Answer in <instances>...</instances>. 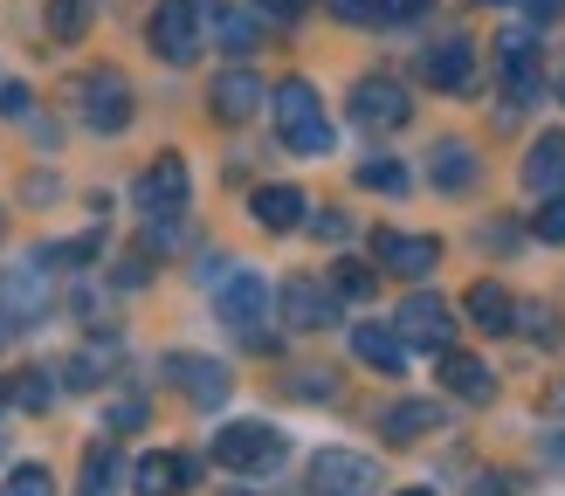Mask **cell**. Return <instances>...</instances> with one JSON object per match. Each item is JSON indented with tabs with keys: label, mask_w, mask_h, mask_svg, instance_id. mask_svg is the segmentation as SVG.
<instances>
[{
	"label": "cell",
	"mask_w": 565,
	"mask_h": 496,
	"mask_svg": "<svg viewBox=\"0 0 565 496\" xmlns=\"http://www.w3.org/2000/svg\"><path fill=\"white\" fill-rule=\"evenodd\" d=\"M428 83L435 90H448V97H462L469 90V76H476V48H469V35H441L435 48H428Z\"/></svg>",
	"instance_id": "cell-16"
},
{
	"label": "cell",
	"mask_w": 565,
	"mask_h": 496,
	"mask_svg": "<svg viewBox=\"0 0 565 496\" xmlns=\"http://www.w3.org/2000/svg\"><path fill=\"white\" fill-rule=\"evenodd\" d=\"M414 118V97L393 76H359L352 83V125L359 131H401Z\"/></svg>",
	"instance_id": "cell-7"
},
{
	"label": "cell",
	"mask_w": 565,
	"mask_h": 496,
	"mask_svg": "<svg viewBox=\"0 0 565 496\" xmlns=\"http://www.w3.org/2000/svg\"><path fill=\"white\" fill-rule=\"evenodd\" d=\"M290 393H310V400H331V393H338V379H331V373H297V379H290Z\"/></svg>",
	"instance_id": "cell-36"
},
{
	"label": "cell",
	"mask_w": 565,
	"mask_h": 496,
	"mask_svg": "<svg viewBox=\"0 0 565 496\" xmlns=\"http://www.w3.org/2000/svg\"><path fill=\"white\" fill-rule=\"evenodd\" d=\"M118 476H125V468H118V449H110V441H97V449L83 455V489H76V496H118Z\"/></svg>",
	"instance_id": "cell-26"
},
{
	"label": "cell",
	"mask_w": 565,
	"mask_h": 496,
	"mask_svg": "<svg viewBox=\"0 0 565 496\" xmlns=\"http://www.w3.org/2000/svg\"><path fill=\"white\" fill-rule=\"evenodd\" d=\"M545 413H558V421H565V379H558L552 393H545Z\"/></svg>",
	"instance_id": "cell-42"
},
{
	"label": "cell",
	"mask_w": 565,
	"mask_h": 496,
	"mask_svg": "<svg viewBox=\"0 0 565 496\" xmlns=\"http://www.w3.org/2000/svg\"><path fill=\"white\" fill-rule=\"evenodd\" d=\"M497 55H503V83H511V97H518V104H531V97H539V35L511 28Z\"/></svg>",
	"instance_id": "cell-19"
},
{
	"label": "cell",
	"mask_w": 565,
	"mask_h": 496,
	"mask_svg": "<svg viewBox=\"0 0 565 496\" xmlns=\"http://www.w3.org/2000/svg\"><path fill=\"white\" fill-rule=\"evenodd\" d=\"M428 180H435L441 193H469V186H476V152L462 145V138H441V145L428 152Z\"/></svg>",
	"instance_id": "cell-22"
},
{
	"label": "cell",
	"mask_w": 565,
	"mask_h": 496,
	"mask_svg": "<svg viewBox=\"0 0 565 496\" xmlns=\"http://www.w3.org/2000/svg\"><path fill=\"white\" fill-rule=\"evenodd\" d=\"M193 201V180H186V159L180 152H159L146 165V180H138V214L146 220H180Z\"/></svg>",
	"instance_id": "cell-5"
},
{
	"label": "cell",
	"mask_w": 565,
	"mask_h": 496,
	"mask_svg": "<svg viewBox=\"0 0 565 496\" xmlns=\"http://www.w3.org/2000/svg\"><path fill=\"white\" fill-rule=\"evenodd\" d=\"M462 303H469V324H476V331H490V338H503V331L518 324V296L503 290V283H469Z\"/></svg>",
	"instance_id": "cell-21"
},
{
	"label": "cell",
	"mask_w": 565,
	"mask_h": 496,
	"mask_svg": "<svg viewBox=\"0 0 565 496\" xmlns=\"http://www.w3.org/2000/svg\"><path fill=\"white\" fill-rule=\"evenodd\" d=\"M0 400H8V393H0Z\"/></svg>",
	"instance_id": "cell-48"
},
{
	"label": "cell",
	"mask_w": 565,
	"mask_h": 496,
	"mask_svg": "<svg viewBox=\"0 0 565 496\" xmlns=\"http://www.w3.org/2000/svg\"><path fill=\"white\" fill-rule=\"evenodd\" d=\"M558 97H565V83H558Z\"/></svg>",
	"instance_id": "cell-47"
},
{
	"label": "cell",
	"mask_w": 565,
	"mask_h": 496,
	"mask_svg": "<svg viewBox=\"0 0 565 496\" xmlns=\"http://www.w3.org/2000/svg\"><path fill=\"white\" fill-rule=\"evenodd\" d=\"M545 455H552V468H565V434H552V441H545Z\"/></svg>",
	"instance_id": "cell-43"
},
{
	"label": "cell",
	"mask_w": 565,
	"mask_h": 496,
	"mask_svg": "<svg viewBox=\"0 0 565 496\" xmlns=\"http://www.w3.org/2000/svg\"><path fill=\"white\" fill-rule=\"evenodd\" d=\"M0 496H55V476H49V468H42V462H21V468H14V476H8V483H0Z\"/></svg>",
	"instance_id": "cell-28"
},
{
	"label": "cell",
	"mask_w": 565,
	"mask_h": 496,
	"mask_svg": "<svg viewBox=\"0 0 565 496\" xmlns=\"http://www.w3.org/2000/svg\"><path fill=\"white\" fill-rule=\"evenodd\" d=\"M0 235H8V220H0Z\"/></svg>",
	"instance_id": "cell-46"
},
{
	"label": "cell",
	"mask_w": 565,
	"mask_h": 496,
	"mask_svg": "<svg viewBox=\"0 0 565 496\" xmlns=\"http://www.w3.org/2000/svg\"><path fill=\"white\" fill-rule=\"evenodd\" d=\"M441 386H448L456 400L483 407V400L497 393V373L483 366V358H469V352H456V345H448V352H441Z\"/></svg>",
	"instance_id": "cell-18"
},
{
	"label": "cell",
	"mask_w": 565,
	"mask_h": 496,
	"mask_svg": "<svg viewBox=\"0 0 565 496\" xmlns=\"http://www.w3.org/2000/svg\"><path fill=\"white\" fill-rule=\"evenodd\" d=\"M483 8H503V0H483Z\"/></svg>",
	"instance_id": "cell-45"
},
{
	"label": "cell",
	"mask_w": 565,
	"mask_h": 496,
	"mask_svg": "<svg viewBox=\"0 0 565 496\" xmlns=\"http://www.w3.org/2000/svg\"><path fill=\"white\" fill-rule=\"evenodd\" d=\"M214 311H221V324L235 331V338H263V324H269V283L256 269H228L214 283Z\"/></svg>",
	"instance_id": "cell-3"
},
{
	"label": "cell",
	"mask_w": 565,
	"mask_h": 496,
	"mask_svg": "<svg viewBox=\"0 0 565 496\" xmlns=\"http://www.w3.org/2000/svg\"><path fill=\"white\" fill-rule=\"evenodd\" d=\"M166 379H173L193 407H221V400H228V386H235L228 366H214V358H193V352H173V358H166Z\"/></svg>",
	"instance_id": "cell-13"
},
{
	"label": "cell",
	"mask_w": 565,
	"mask_h": 496,
	"mask_svg": "<svg viewBox=\"0 0 565 496\" xmlns=\"http://www.w3.org/2000/svg\"><path fill=\"white\" fill-rule=\"evenodd\" d=\"M359 186H373V193H401L407 173H401L393 159H365V165H359Z\"/></svg>",
	"instance_id": "cell-31"
},
{
	"label": "cell",
	"mask_w": 565,
	"mask_h": 496,
	"mask_svg": "<svg viewBox=\"0 0 565 496\" xmlns=\"http://www.w3.org/2000/svg\"><path fill=\"white\" fill-rule=\"evenodd\" d=\"M373 256H380V269L386 276H428L435 262H441V241L435 235H401V228H373Z\"/></svg>",
	"instance_id": "cell-10"
},
{
	"label": "cell",
	"mask_w": 565,
	"mask_h": 496,
	"mask_svg": "<svg viewBox=\"0 0 565 496\" xmlns=\"http://www.w3.org/2000/svg\"><path fill=\"white\" fill-rule=\"evenodd\" d=\"M490 496H497V489H490Z\"/></svg>",
	"instance_id": "cell-49"
},
{
	"label": "cell",
	"mask_w": 565,
	"mask_h": 496,
	"mask_svg": "<svg viewBox=\"0 0 565 496\" xmlns=\"http://www.w3.org/2000/svg\"><path fill=\"white\" fill-rule=\"evenodd\" d=\"M207 35L228 48V55H248L263 42V14H242V8H228V0H221V8L207 14Z\"/></svg>",
	"instance_id": "cell-25"
},
{
	"label": "cell",
	"mask_w": 565,
	"mask_h": 496,
	"mask_svg": "<svg viewBox=\"0 0 565 496\" xmlns=\"http://www.w3.org/2000/svg\"><path fill=\"white\" fill-rule=\"evenodd\" d=\"M248 214H256L269 235H290V228H303V220H310V193L303 186H256Z\"/></svg>",
	"instance_id": "cell-17"
},
{
	"label": "cell",
	"mask_w": 565,
	"mask_h": 496,
	"mask_svg": "<svg viewBox=\"0 0 565 496\" xmlns=\"http://www.w3.org/2000/svg\"><path fill=\"white\" fill-rule=\"evenodd\" d=\"M269 110H276V131H282V145H290V152H303V159H324V152H331L324 104H318V90H310L303 76L276 83V90H269Z\"/></svg>",
	"instance_id": "cell-1"
},
{
	"label": "cell",
	"mask_w": 565,
	"mask_h": 496,
	"mask_svg": "<svg viewBox=\"0 0 565 496\" xmlns=\"http://www.w3.org/2000/svg\"><path fill=\"white\" fill-rule=\"evenodd\" d=\"M352 358L373 373H407V338L386 324H352Z\"/></svg>",
	"instance_id": "cell-20"
},
{
	"label": "cell",
	"mask_w": 565,
	"mask_h": 496,
	"mask_svg": "<svg viewBox=\"0 0 565 496\" xmlns=\"http://www.w3.org/2000/svg\"><path fill=\"white\" fill-rule=\"evenodd\" d=\"M518 311H524V317H518L511 331H531V338H539V345H558V317L545 311V303H518Z\"/></svg>",
	"instance_id": "cell-32"
},
{
	"label": "cell",
	"mask_w": 565,
	"mask_h": 496,
	"mask_svg": "<svg viewBox=\"0 0 565 496\" xmlns=\"http://www.w3.org/2000/svg\"><path fill=\"white\" fill-rule=\"evenodd\" d=\"M263 90H269V83L256 76V69H228V76H214V118L221 125H248V118H256V110H263Z\"/></svg>",
	"instance_id": "cell-15"
},
{
	"label": "cell",
	"mask_w": 565,
	"mask_h": 496,
	"mask_svg": "<svg viewBox=\"0 0 565 496\" xmlns=\"http://www.w3.org/2000/svg\"><path fill=\"white\" fill-rule=\"evenodd\" d=\"M531 235H539V241H565V193H545V201H539Z\"/></svg>",
	"instance_id": "cell-30"
},
{
	"label": "cell",
	"mask_w": 565,
	"mask_h": 496,
	"mask_svg": "<svg viewBox=\"0 0 565 496\" xmlns=\"http://www.w3.org/2000/svg\"><path fill=\"white\" fill-rule=\"evenodd\" d=\"M193 476H201V462H193V455L152 449V455H138L131 489H138V496H186V489H193Z\"/></svg>",
	"instance_id": "cell-12"
},
{
	"label": "cell",
	"mask_w": 565,
	"mask_h": 496,
	"mask_svg": "<svg viewBox=\"0 0 565 496\" xmlns=\"http://www.w3.org/2000/svg\"><path fill=\"white\" fill-rule=\"evenodd\" d=\"M524 14H531V21H558L565 0H524Z\"/></svg>",
	"instance_id": "cell-41"
},
{
	"label": "cell",
	"mask_w": 565,
	"mask_h": 496,
	"mask_svg": "<svg viewBox=\"0 0 565 496\" xmlns=\"http://www.w3.org/2000/svg\"><path fill=\"white\" fill-rule=\"evenodd\" d=\"M331 14H345V21H380V0H331Z\"/></svg>",
	"instance_id": "cell-38"
},
{
	"label": "cell",
	"mask_w": 565,
	"mask_h": 496,
	"mask_svg": "<svg viewBox=\"0 0 565 496\" xmlns=\"http://www.w3.org/2000/svg\"><path fill=\"white\" fill-rule=\"evenodd\" d=\"M435 0H380V21H414V14H428Z\"/></svg>",
	"instance_id": "cell-37"
},
{
	"label": "cell",
	"mask_w": 565,
	"mask_h": 496,
	"mask_svg": "<svg viewBox=\"0 0 565 496\" xmlns=\"http://www.w3.org/2000/svg\"><path fill=\"white\" fill-rule=\"evenodd\" d=\"M380 489V462L359 449H318L310 455V496H373Z\"/></svg>",
	"instance_id": "cell-4"
},
{
	"label": "cell",
	"mask_w": 565,
	"mask_h": 496,
	"mask_svg": "<svg viewBox=\"0 0 565 496\" xmlns=\"http://www.w3.org/2000/svg\"><path fill=\"white\" fill-rule=\"evenodd\" d=\"M0 110H8V118H35V97H28V83H0Z\"/></svg>",
	"instance_id": "cell-34"
},
{
	"label": "cell",
	"mask_w": 565,
	"mask_h": 496,
	"mask_svg": "<svg viewBox=\"0 0 565 496\" xmlns=\"http://www.w3.org/2000/svg\"><path fill=\"white\" fill-rule=\"evenodd\" d=\"M256 8H263V21H297L310 0H256Z\"/></svg>",
	"instance_id": "cell-39"
},
{
	"label": "cell",
	"mask_w": 565,
	"mask_h": 496,
	"mask_svg": "<svg viewBox=\"0 0 565 496\" xmlns=\"http://www.w3.org/2000/svg\"><path fill=\"white\" fill-rule=\"evenodd\" d=\"M110 379V345H90L70 358V386H104Z\"/></svg>",
	"instance_id": "cell-29"
},
{
	"label": "cell",
	"mask_w": 565,
	"mask_h": 496,
	"mask_svg": "<svg viewBox=\"0 0 565 496\" xmlns=\"http://www.w3.org/2000/svg\"><path fill=\"white\" fill-rule=\"evenodd\" d=\"M0 317H8V324H35V317H49V269H42V262L0 276Z\"/></svg>",
	"instance_id": "cell-14"
},
{
	"label": "cell",
	"mask_w": 565,
	"mask_h": 496,
	"mask_svg": "<svg viewBox=\"0 0 565 496\" xmlns=\"http://www.w3.org/2000/svg\"><path fill=\"white\" fill-rule=\"evenodd\" d=\"M90 28V0H49V42H76Z\"/></svg>",
	"instance_id": "cell-27"
},
{
	"label": "cell",
	"mask_w": 565,
	"mask_h": 496,
	"mask_svg": "<svg viewBox=\"0 0 565 496\" xmlns=\"http://www.w3.org/2000/svg\"><path fill=\"white\" fill-rule=\"evenodd\" d=\"M524 186H531V193H558V186H565V138H558V131H545L539 145L524 152Z\"/></svg>",
	"instance_id": "cell-24"
},
{
	"label": "cell",
	"mask_w": 565,
	"mask_h": 496,
	"mask_svg": "<svg viewBox=\"0 0 565 496\" xmlns=\"http://www.w3.org/2000/svg\"><path fill=\"white\" fill-rule=\"evenodd\" d=\"M14 400H21V407H49V379H21Z\"/></svg>",
	"instance_id": "cell-40"
},
{
	"label": "cell",
	"mask_w": 565,
	"mask_h": 496,
	"mask_svg": "<svg viewBox=\"0 0 565 496\" xmlns=\"http://www.w3.org/2000/svg\"><path fill=\"white\" fill-rule=\"evenodd\" d=\"M201 42H207V21H201L193 0H159L152 8V48L166 55V63H193Z\"/></svg>",
	"instance_id": "cell-8"
},
{
	"label": "cell",
	"mask_w": 565,
	"mask_h": 496,
	"mask_svg": "<svg viewBox=\"0 0 565 496\" xmlns=\"http://www.w3.org/2000/svg\"><path fill=\"white\" fill-rule=\"evenodd\" d=\"M331 290H338V296H359V303H365V296H373V269H365V262H338Z\"/></svg>",
	"instance_id": "cell-33"
},
{
	"label": "cell",
	"mask_w": 565,
	"mask_h": 496,
	"mask_svg": "<svg viewBox=\"0 0 565 496\" xmlns=\"http://www.w3.org/2000/svg\"><path fill=\"white\" fill-rule=\"evenodd\" d=\"M401 496H435V489H401Z\"/></svg>",
	"instance_id": "cell-44"
},
{
	"label": "cell",
	"mask_w": 565,
	"mask_h": 496,
	"mask_svg": "<svg viewBox=\"0 0 565 496\" xmlns=\"http://www.w3.org/2000/svg\"><path fill=\"white\" fill-rule=\"evenodd\" d=\"M76 110H83L90 131H125L131 125V83L118 69H90L76 83Z\"/></svg>",
	"instance_id": "cell-6"
},
{
	"label": "cell",
	"mask_w": 565,
	"mask_h": 496,
	"mask_svg": "<svg viewBox=\"0 0 565 496\" xmlns=\"http://www.w3.org/2000/svg\"><path fill=\"white\" fill-rule=\"evenodd\" d=\"M393 331H401L407 345H420V352H448V345H456V311H448L441 296H407Z\"/></svg>",
	"instance_id": "cell-11"
},
{
	"label": "cell",
	"mask_w": 565,
	"mask_h": 496,
	"mask_svg": "<svg viewBox=\"0 0 565 496\" xmlns=\"http://www.w3.org/2000/svg\"><path fill=\"white\" fill-rule=\"evenodd\" d=\"M276 303H282V324L290 331H331L338 324V290L318 283V276H290L276 290Z\"/></svg>",
	"instance_id": "cell-9"
},
{
	"label": "cell",
	"mask_w": 565,
	"mask_h": 496,
	"mask_svg": "<svg viewBox=\"0 0 565 496\" xmlns=\"http://www.w3.org/2000/svg\"><path fill=\"white\" fill-rule=\"evenodd\" d=\"M435 428H441V407L435 400H393L380 413V434L386 441H420V434H435Z\"/></svg>",
	"instance_id": "cell-23"
},
{
	"label": "cell",
	"mask_w": 565,
	"mask_h": 496,
	"mask_svg": "<svg viewBox=\"0 0 565 496\" xmlns=\"http://www.w3.org/2000/svg\"><path fill=\"white\" fill-rule=\"evenodd\" d=\"M214 462L235 468V476H269V468L282 462V434L269 421H228L214 434Z\"/></svg>",
	"instance_id": "cell-2"
},
{
	"label": "cell",
	"mask_w": 565,
	"mask_h": 496,
	"mask_svg": "<svg viewBox=\"0 0 565 496\" xmlns=\"http://www.w3.org/2000/svg\"><path fill=\"white\" fill-rule=\"evenodd\" d=\"M131 428H146V400H118V407H110V434H131Z\"/></svg>",
	"instance_id": "cell-35"
}]
</instances>
